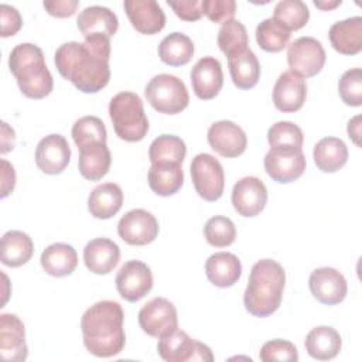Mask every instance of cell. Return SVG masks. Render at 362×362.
Segmentation results:
<instances>
[{"mask_svg": "<svg viewBox=\"0 0 362 362\" xmlns=\"http://www.w3.org/2000/svg\"><path fill=\"white\" fill-rule=\"evenodd\" d=\"M42 6L48 11V14L64 18L74 16L79 3L78 0H45Z\"/></svg>", "mask_w": 362, "mask_h": 362, "instance_id": "obj_47", "label": "cell"}, {"mask_svg": "<svg viewBox=\"0 0 362 362\" xmlns=\"http://www.w3.org/2000/svg\"><path fill=\"white\" fill-rule=\"evenodd\" d=\"M315 7L321 8V10H332L335 7H338L341 4V0H334V1H320V0H315L314 1Z\"/></svg>", "mask_w": 362, "mask_h": 362, "instance_id": "obj_51", "label": "cell"}, {"mask_svg": "<svg viewBox=\"0 0 362 362\" xmlns=\"http://www.w3.org/2000/svg\"><path fill=\"white\" fill-rule=\"evenodd\" d=\"M348 134L354 140V143L361 147V116L356 115L348 123Z\"/></svg>", "mask_w": 362, "mask_h": 362, "instance_id": "obj_50", "label": "cell"}, {"mask_svg": "<svg viewBox=\"0 0 362 362\" xmlns=\"http://www.w3.org/2000/svg\"><path fill=\"white\" fill-rule=\"evenodd\" d=\"M228 66L232 82L239 89H250L259 82L260 64L256 54L250 48L229 57Z\"/></svg>", "mask_w": 362, "mask_h": 362, "instance_id": "obj_33", "label": "cell"}, {"mask_svg": "<svg viewBox=\"0 0 362 362\" xmlns=\"http://www.w3.org/2000/svg\"><path fill=\"white\" fill-rule=\"evenodd\" d=\"M187 156V146L182 139L174 134H161L153 140L148 148V158L151 164L173 161L182 163Z\"/></svg>", "mask_w": 362, "mask_h": 362, "instance_id": "obj_35", "label": "cell"}, {"mask_svg": "<svg viewBox=\"0 0 362 362\" xmlns=\"http://www.w3.org/2000/svg\"><path fill=\"white\" fill-rule=\"evenodd\" d=\"M120 249L107 238H96L86 243L83 249V262L88 270L95 274H107L119 263Z\"/></svg>", "mask_w": 362, "mask_h": 362, "instance_id": "obj_22", "label": "cell"}, {"mask_svg": "<svg viewBox=\"0 0 362 362\" xmlns=\"http://www.w3.org/2000/svg\"><path fill=\"white\" fill-rule=\"evenodd\" d=\"M41 267L52 277L69 276L78 266L76 250L68 243H52L47 246L40 257Z\"/></svg>", "mask_w": 362, "mask_h": 362, "instance_id": "obj_28", "label": "cell"}, {"mask_svg": "<svg viewBox=\"0 0 362 362\" xmlns=\"http://www.w3.org/2000/svg\"><path fill=\"white\" fill-rule=\"evenodd\" d=\"M273 18L287 31L303 28L310 18V10L301 0H281L274 6Z\"/></svg>", "mask_w": 362, "mask_h": 362, "instance_id": "obj_36", "label": "cell"}, {"mask_svg": "<svg viewBox=\"0 0 362 362\" xmlns=\"http://www.w3.org/2000/svg\"><path fill=\"white\" fill-rule=\"evenodd\" d=\"M148 185L160 197H170L178 192L184 182V171L180 163L163 161L151 164L148 170Z\"/></svg>", "mask_w": 362, "mask_h": 362, "instance_id": "obj_27", "label": "cell"}, {"mask_svg": "<svg viewBox=\"0 0 362 362\" xmlns=\"http://www.w3.org/2000/svg\"><path fill=\"white\" fill-rule=\"evenodd\" d=\"M208 143L219 156L233 158L245 153L247 137L243 129L236 123L230 120H218L208 129Z\"/></svg>", "mask_w": 362, "mask_h": 362, "instance_id": "obj_14", "label": "cell"}, {"mask_svg": "<svg viewBox=\"0 0 362 362\" xmlns=\"http://www.w3.org/2000/svg\"><path fill=\"white\" fill-rule=\"evenodd\" d=\"M139 325L150 337L163 338L178 327L175 305L164 297L151 298L139 311Z\"/></svg>", "mask_w": 362, "mask_h": 362, "instance_id": "obj_10", "label": "cell"}, {"mask_svg": "<svg viewBox=\"0 0 362 362\" xmlns=\"http://www.w3.org/2000/svg\"><path fill=\"white\" fill-rule=\"evenodd\" d=\"M313 158L322 173H335L348 161L346 144L338 137H324L314 146Z\"/></svg>", "mask_w": 362, "mask_h": 362, "instance_id": "obj_31", "label": "cell"}, {"mask_svg": "<svg viewBox=\"0 0 362 362\" xmlns=\"http://www.w3.org/2000/svg\"><path fill=\"white\" fill-rule=\"evenodd\" d=\"M194 55V44L191 38L182 33H171L164 37L158 45L160 59L170 66H181L191 61Z\"/></svg>", "mask_w": 362, "mask_h": 362, "instance_id": "obj_34", "label": "cell"}, {"mask_svg": "<svg viewBox=\"0 0 362 362\" xmlns=\"http://www.w3.org/2000/svg\"><path fill=\"white\" fill-rule=\"evenodd\" d=\"M307 354L318 361H328L335 358L342 346L341 335L332 327L321 325L313 328L304 341Z\"/></svg>", "mask_w": 362, "mask_h": 362, "instance_id": "obj_30", "label": "cell"}, {"mask_svg": "<svg viewBox=\"0 0 362 362\" xmlns=\"http://www.w3.org/2000/svg\"><path fill=\"white\" fill-rule=\"evenodd\" d=\"M124 313L117 301L102 300L90 305L81 318L83 345L98 358L120 354L126 344Z\"/></svg>", "mask_w": 362, "mask_h": 362, "instance_id": "obj_2", "label": "cell"}, {"mask_svg": "<svg viewBox=\"0 0 362 362\" xmlns=\"http://www.w3.org/2000/svg\"><path fill=\"white\" fill-rule=\"evenodd\" d=\"M201 11L214 23H226L233 20L236 3L233 0H202Z\"/></svg>", "mask_w": 362, "mask_h": 362, "instance_id": "obj_44", "label": "cell"}, {"mask_svg": "<svg viewBox=\"0 0 362 362\" xmlns=\"http://www.w3.org/2000/svg\"><path fill=\"white\" fill-rule=\"evenodd\" d=\"M116 288L126 301H139L153 288L150 267L140 260L126 262L116 274Z\"/></svg>", "mask_w": 362, "mask_h": 362, "instance_id": "obj_12", "label": "cell"}, {"mask_svg": "<svg viewBox=\"0 0 362 362\" xmlns=\"http://www.w3.org/2000/svg\"><path fill=\"white\" fill-rule=\"evenodd\" d=\"M259 358L263 362L272 361H298V352L293 342L286 339H272L263 344L259 352Z\"/></svg>", "mask_w": 362, "mask_h": 362, "instance_id": "obj_43", "label": "cell"}, {"mask_svg": "<svg viewBox=\"0 0 362 362\" xmlns=\"http://www.w3.org/2000/svg\"><path fill=\"white\" fill-rule=\"evenodd\" d=\"M167 4L174 10L177 17H180L184 21H197L202 16L199 0H168Z\"/></svg>", "mask_w": 362, "mask_h": 362, "instance_id": "obj_46", "label": "cell"}, {"mask_svg": "<svg viewBox=\"0 0 362 362\" xmlns=\"http://www.w3.org/2000/svg\"><path fill=\"white\" fill-rule=\"evenodd\" d=\"M1 263L8 267L25 264L33 253L34 243L31 238L21 230H8L1 238Z\"/></svg>", "mask_w": 362, "mask_h": 362, "instance_id": "obj_32", "label": "cell"}, {"mask_svg": "<svg viewBox=\"0 0 362 362\" xmlns=\"http://www.w3.org/2000/svg\"><path fill=\"white\" fill-rule=\"evenodd\" d=\"M204 236L211 246L226 247L235 242L236 228L228 216L215 215L206 221L204 226Z\"/></svg>", "mask_w": 362, "mask_h": 362, "instance_id": "obj_40", "label": "cell"}, {"mask_svg": "<svg viewBox=\"0 0 362 362\" xmlns=\"http://www.w3.org/2000/svg\"><path fill=\"white\" fill-rule=\"evenodd\" d=\"M123 205V191L115 182H105L92 189L88 198V209L98 219L115 216Z\"/></svg>", "mask_w": 362, "mask_h": 362, "instance_id": "obj_29", "label": "cell"}, {"mask_svg": "<svg viewBox=\"0 0 362 362\" xmlns=\"http://www.w3.org/2000/svg\"><path fill=\"white\" fill-rule=\"evenodd\" d=\"M8 68L20 90L30 99H42L54 88V79L45 65L44 52L31 42L16 45L8 57Z\"/></svg>", "mask_w": 362, "mask_h": 362, "instance_id": "obj_4", "label": "cell"}, {"mask_svg": "<svg viewBox=\"0 0 362 362\" xmlns=\"http://www.w3.org/2000/svg\"><path fill=\"white\" fill-rule=\"evenodd\" d=\"M76 25L85 38L90 35H105L110 38L116 34L119 21L110 8L105 6H89L79 13Z\"/></svg>", "mask_w": 362, "mask_h": 362, "instance_id": "obj_23", "label": "cell"}, {"mask_svg": "<svg viewBox=\"0 0 362 362\" xmlns=\"http://www.w3.org/2000/svg\"><path fill=\"white\" fill-rule=\"evenodd\" d=\"M16 185V173H14V167L7 161V160H1V198H6Z\"/></svg>", "mask_w": 362, "mask_h": 362, "instance_id": "obj_48", "label": "cell"}, {"mask_svg": "<svg viewBox=\"0 0 362 362\" xmlns=\"http://www.w3.org/2000/svg\"><path fill=\"white\" fill-rule=\"evenodd\" d=\"M310 291L320 303L335 305L344 301L348 291V284L341 272L334 267L315 269L308 279Z\"/></svg>", "mask_w": 362, "mask_h": 362, "instance_id": "obj_16", "label": "cell"}, {"mask_svg": "<svg viewBox=\"0 0 362 362\" xmlns=\"http://www.w3.org/2000/svg\"><path fill=\"white\" fill-rule=\"evenodd\" d=\"M144 95L153 109L164 115H177L189 103L185 83L170 74L153 76L144 88Z\"/></svg>", "mask_w": 362, "mask_h": 362, "instance_id": "obj_6", "label": "cell"}, {"mask_svg": "<svg viewBox=\"0 0 362 362\" xmlns=\"http://www.w3.org/2000/svg\"><path fill=\"white\" fill-rule=\"evenodd\" d=\"M286 284V272L280 263L272 259L256 262L250 270L243 294V304L255 317H269L281 304Z\"/></svg>", "mask_w": 362, "mask_h": 362, "instance_id": "obj_3", "label": "cell"}, {"mask_svg": "<svg viewBox=\"0 0 362 362\" xmlns=\"http://www.w3.org/2000/svg\"><path fill=\"white\" fill-rule=\"evenodd\" d=\"M208 280L221 288L233 286L242 276L240 260L229 252H216L205 263Z\"/></svg>", "mask_w": 362, "mask_h": 362, "instance_id": "obj_25", "label": "cell"}, {"mask_svg": "<svg viewBox=\"0 0 362 362\" xmlns=\"http://www.w3.org/2000/svg\"><path fill=\"white\" fill-rule=\"evenodd\" d=\"M14 143H16V133L14 130L6 123H1V148L0 151L4 154L10 150L14 148Z\"/></svg>", "mask_w": 362, "mask_h": 362, "instance_id": "obj_49", "label": "cell"}, {"mask_svg": "<svg viewBox=\"0 0 362 362\" xmlns=\"http://www.w3.org/2000/svg\"><path fill=\"white\" fill-rule=\"evenodd\" d=\"M112 154L106 143L95 141L79 148L78 168L83 178L89 181L102 180L110 168Z\"/></svg>", "mask_w": 362, "mask_h": 362, "instance_id": "obj_26", "label": "cell"}, {"mask_svg": "<svg viewBox=\"0 0 362 362\" xmlns=\"http://www.w3.org/2000/svg\"><path fill=\"white\" fill-rule=\"evenodd\" d=\"M115 133L124 141H140L148 132V120L141 98L134 92H119L109 103Z\"/></svg>", "mask_w": 362, "mask_h": 362, "instance_id": "obj_5", "label": "cell"}, {"mask_svg": "<svg viewBox=\"0 0 362 362\" xmlns=\"http://www.w3.org/2000/svg\"><path fill=\"white\" fill-rule=\"evenodd\" d=\"M189 76L194 93L202 100L215 98L223 85L222 65L214 57H202L198 59Z\"/></svg>", "mask_w": 362, "mask_h": 362, "instance_id": "obj_19", "label": "cell"}, {"mask_svg": "<svg viewBox=\"0 0 362 362\" xmlns=\"http://www.w3.org/2000/svg\"><path fill=\"white\" fill-rule=\"evenodd\" d=\"M123 7L132 25L141 34H157L165 25V14L156 0H126Z\"/></svg>", "mask_w": 362, "mask_h": 362, "instance_id": "obj_20", "label": "cell"}, {"mask_svg": "<svg viewBox=\"0 0 362 362\" xmlns=\"http://www.w3.org/2000/svg\"><path fill=\"white\" fill-rule=\"evenodd\" d=\"M290 31L281 27L273 17L264 18L256 27V41L259 47L267 52L283 51L290 41Z\"/></svg>", "mask_w": 362, "mask_h": 362, "instance_id": "obj_37", "label": "cell"}, {"mask_svg": "<svg viewBox=\"0 0 362 362\" xmlns=\"http://www.w3.org/2000/svg\"><path fill=\"white\" fill-rule=\"evenodd\" d=\"M307 98V83L298 75L283 72L273 88V103L283 113H293L303 107Z\"/></svg>", "mask_w": 362, "mask_h": 362, "instance_id": "obj_21", "label": "cell"}, {"mask_svg": "<svg viewBox=\"0 0 362 362\" xmlns=\"http://www.w3.org/2000/svg\"><path fill=\"white\" fill-rule=\"evenodd\" d=\"M287 62L290 72L300 78H311L321 72L325 64L322 44L313 37H300L287 45Z\"/></svg>", "mask_w": 362, "mask_h": 362, "instance_id": "obj_9", "label": "cell"}, {"mask_svg": "<svg viewBox=\"0 0 362 362\" xmlns=\"http://www.w3.org/2000/svg\"><path fill=\"white\" fill-rule=\"evenodd\" d=\"M267 141L270 148H298L301 150L304 134L303 130L293 122H277L267 132Z\"/></svg>", "mask_w": 362, "mask_h": 362, "instance_id": "obj_41", "label": "cell"}, {"mask_svg": "<svg viewBox=\"0 0 362 362\" xmlns=\"http://www.w3.org/2000/svg\"><path fill=\"white\" fill-rule=\"evenodd\" d=\"M305 157L298 148H270L264 156V170L267 175L281 184L300 178L305 170Z\"/></svg>", "mask_w": 362, "mask_h": 362, "instance_id": "obj_11", "label": "cell"}, {"mask_svg": "<svg viewBox=\"0 0 362 362\" xmlns=\"http://www.w3.org/2000/svg\"><path fill=\"white\" fill-rule=\"evenodd\" d=\"M0 25L1 37H10L17 34L23 25L20 11L10 4H0Z\"/></svg>", "mask_w": 362, "mask_h": 362, "instance_id": "obj_45", "label": "cell"}, {"mask_svg": "<svg viewBox=\"0 0 362 362\" xmlns=\"http://www.w3.org/2000/svg\"><path fill=\"white\" fill-rule=\"evenodd\" d=\"M247 31L238 20L223 23L218 31V47L228 58L247 49Z\"/></svg>", "mask_w": 362, "mask_h": 362, "instance_id": "obj_38", "label": "cell"}, {"mask_svg": "<svg viewBox=\"0 0 362 362\" xmlns=\"http://www.w3.org/2000/svg\"><path fill=\"white\" fill-rule=\"evenodd\" d=\"M266 202L267 189L260 178L243 177L233 185L232 205L239 215L245 218L256 216L264 209Z\"/></svg>", "mask_w": 362, "mask_h": 362, "instance_id": "obj_15", "label": "cell"}, {"mask_svg": "<svg viewBox=\"0 0 362 362\" xmlns=\"http://www.w3.org/2000/svg\"><path fill=\"white\" fill-rule=\"evenodd\" d=\"M72 139L78 148H82L90 143H106L107 132L105 123L96 116H83L78 119L72 126Z\"/></svg>", "mask_w": 362, "mask_h": 362, "instance_id": "obj_39", "label": "cell"}, {"mask_svg": "<svg viewBox=\"0 0 362 362\" xmlns=\"http://www.w3.org/2000/svg\"><path fill=\"white\" fill-rule=\"evenodd\" d=\"M109 58L110 38L105 35H90L83 42H64L55 51L58 72L83 93H96L109 83Z\"/></svg>", "mask_w": 362, "mask_h": 362, "instance_id": "obj_1", "label": "cell"}, {"mask_svg": "<svg viewBox=\"0 0 362 362\" xmlns=\"http://www.w3.org/2000/svg\"><path fill=\"white\" fill-rule=\"evenodd\" d=\"M191 178L195 191L205 201L214 202L223 194L225 175L222 164L208 153H199L191 163Z\"/></svg>", "mask_w": 362, "mask_h": 362, "instance_id": "obj_7", "label": "cell"}, {"mask_svg": "<svg viewBox=\"0 0 362 362\" xmlns=\"http://www.w3.org/2000/svg\"><path fill=\"white\" fill-rule=\"evenodd\" d=\"M25 328L16 314L0 315V356L4 362H23L27 359Z\"/></svg>", "mask_w": 362, "mask_h": 362, "instance_id": "obj_17", "label": "cell"}, {"mask_svg": "<svg viewBox=\"0 0 362 362\" xmlns=\"http://www.w3.org/2000/svg\"><path fill=\"white\" fill-rule=\"evenodd\" d=\"M338 90L342 102L348 106L362 105V69L352 68L342 74L338 82Z\"/></svg>", "mask_w": 362, "mask_h": 362, "instance_id": "obj_42", "label": "cell"}, {"mask_svg": "<svg viewBox=\"0 0 362 362\" xmlns=\"http://www.w3.org/2000/svg\"><path fill=\"white\" fill-rule=\"evenodd\" d=\"M71 160V147L62 134H48L35 148L37 167L49 175L62 173Z\"/></svg>", "mask_w": 362, "mask_h": 362, "instance_id": "obj_18", "label": "cell"}, {"mask_svg": "<svg viewBox=\"0 0 362 362\" xmlns=\"http://www.w3.org/2000/svg\"><path fill=\"white\" fill-rule=\"evenodd\" d=\"M329 42L342 55H355L362 49V17H349L331 25Z\"/></svg>", "mask_w": 362, "mask_h": 362, "instance_id": "obj_24", "label": "cell"}, {"mask_svg": "<svg viewBox=\"0 0 362 362\" xmlns=\"http://www.w3.org/2000/svg\"><path fill=\"white\" fill-rule=\"evenodd\" d=\"M117 233L129 245L144 246L157 238L158 222L156 216L146 209H132L120 218Z\"/></svg>", "mask_w": 362, "mask_h": 362, "instance_id": "obj_13", "label": "cell"}, {"mask_svg": "<svg viewBox=\"0 0 362 362\" xmlns=\"http://www.w3.org/2000/svg\"><path fill=\"white\" fill-rule=\"evenodd\" d=\"M157 351L161 359L167 362L204 361L212 362L214 355L209 346L192 339L185 331L175 329L171 334L158 338Z\"/></svg>", "mask_w": 362, "mask_h": 362, "instance_id": "obj_8", "label": "cell"}]
</instances>
